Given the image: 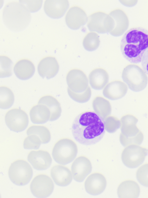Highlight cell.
I'll use <instances>...</instances> for the list:
<instances>
[{
  "instance_id": "1",
  "label": "cell",
  "mask_w": 148,
  "mask_h": 198,
  "mask_svg": "<svg viewBox=\"0 0 148 198\" xmlns=\"http://www.w3.org/2000/svg\"><path fill=\"white\" fill-rule=\"evenodd\" d=\"M103 121L94 112L84 111L77 115L72 126V132L79 143L88 145L99 141L105 133Z\"/></svg>"
},
{
  "instance_id": "2",
  "label": "cell",
  "mask_w": 148,
  "mask_h": 198,
  "mask_svg": "<svg viewBox=\"0 0 148 198\" xmlns=\"http://www.w3.org/2000/svg\"><path fill=\"white\" fill-rule=\"evenodd\" d=\"M120 49L123 55L129 62H140L143 55L148 49V30L139 26L130 29L121 39Z\"/></svg>"
},
{
  "instance_id": "3",
  "label": "cell",
  "mask_w": 148,
  "mask_h": 198,
  "mask_svg": "<svg viewBox=\"0 0 148 198\" xmlns=\"http://www.w3.org/2000/svg\"><path fill=\"white\" fill-rule=\"evenodd\" d=\"M31 19L30 11L20 2L10 1L3 8V21L7 27L13 31H18L25 28Z\"/></svg>"
},
{
  "instance_id": "4",
  "label": "cell",
  "mask_w": 148,
  "mask_h": 198,
  "mask_svg": "<svg viewBox=\"0 0 148 198\" xmlns=\"http://www.w3.org/2000/svg\"><path fill=\"white\" fill-rule=\"evenodd\" d=\"M137 118L131 114L125 115L121 117L120 121V142L124 146L132 144L140 145L143 139V135L137 126Z\"/></svg>"
},
{
  "instance_id": "5",
  "label": "cell",
  "mask_w": 148,
  "mask_h": 198,
  "mask_svg": "<svg viewBox=\"0 0 148 198\" xmlns=\"http://www.w3.org/2000/svg\"><path fill=\"white\" fill-rule=\"evenodd\" d=\"M121 77L129 88L135 92L144 89L148 82L147 73L143 68L135 63L126 65L122 70Z\"/></svg>"
},
{
  "instance_id": "6",
  "label": "cell",
  "mask_w": 148,
  "mask_h": 198,
  "mask_svg": "<svg viewBox=\"0 0 148 198\" xmlns=\"http://www.w3.org/2000/svg\"><path fill=\"white\" fill-rule=\"evenodd\" d=\"M77 152L75 142L69 138H64L55 143L52 150V155L56 162L65 165L72 162L76 157Z\"/></svg>"
},
{
  "instance_id": "7",
  "label": "cell",
  "mask_w": 148,
  "mask_h": 198,
  "mask_svg": "<svg viewBox=\"0 0 148 198\" xmlns=\"http://www.w3.org/2000/svg\"><path fill=\"white\" fill-rule=\"evenodd\" d=\"M33 173L30 165L23 159H18L13 162L8 170L10 180L15 184L19 186L24 185L29 183Z\"/></svg>"
},
{
  "instance_id": "8",
  "label": "cell",
  "mask_w": 148,
  "mask_h": 198,
  "mask_svg": "<svg viewBox=\"0 0 148 198\" xmlns=\"http://www.w3.org/2000/svg\"><path fill=\"white\" fill-rule=\"evenodd\" d=\"M114 21L108 14L101 11H97L88 17L87 26L91 32L100 33L110 32L114 28Z\"/></svg>"
},
{
  "instance_id": "9",
  "label": "cell",
  "mask_w": 148,
  "mask_h": 198,
  "mask_svg": "<svg viewBox=\"0 0 148 198\" xmlns=\"http://www.w3.org/2000/svg\"><path fill=\"white\" fill-rule=\"evenodd\" d=\"M147 154V149L138 145L132 144L123 150L121 158L124 164L130 168H135L144 161Z\"/></svg>"
},
{
  "instance_id": "10",
  "label": "cell",
  "mask_w": 148,
  "mask_h": 198,
  "mask_svg": "<svg viewBox=\"0 0 148 198\" xmlns=\"http://www.w3.org/2000/svg\"><path fill=\"white\" fill-rule=\"evenodd\" d=\"M5 121L10 130L16 132L24 130L29 122L26 113L19 108H14L8 110L5 116Z\"/></svg>"
},
{
  "instance_id": "11",
  "label": "cell",
  "mask_w": 148,
  "mask_h": 198,
  "mask_svg": "<svg viewBox=\"0 0 148 198\" xmlns=\"http://www.w3.org/2000/svg\"><path fill=\"white\" fill-rule=\"evenodd\" d=\"M54 184L51 178L47 175L41 174L33 179L30 184V189L32 194L38 198H45L52 192Z\"/></svg>"
},
{
  "instance_id": "12",
  "label": "cell",
  "mask_w": 148,
  "mask_h": 198,
  "mask_svg": "<svg viewBox=\"0 0 148 198\" xmlns=\"http://www.w3.org/2000/svg\"><path fill=\"white\" fill-rule=\"evenodd\" d=\"M68 87L76 93L84 91L88 86V79L84 72L77 68L70 70L66 76Z\"/></svg>"
},
{
  "instance_id": "13",
  "label": "cell",
  "mask_w": 148,
  "mask_h": 198,
  "mask_svg": "<svg viewBox=\"0 0 148 198\" xmlns=\"http://www.w3.org/2000/svg\"><path fill=\"white\" fill-rule=\"evenodd\" d=\"M66 24L70 28L77 30L84 25L88 20V17L84 10L77 6H71L65 16Z\"/></svg>"
},
{
  "instance_id": "14",
  "label": "cell",
  "mask_w": 148,
  "mask_h": 198,
  "mask_svg": "<svg viewBox=\"0 0 148 198\" xmlns=\"http://www.w3.org/2000/svg\"><path fill=\"white\" fill-rule=\"evenodd\" d=\"M92 166L90 160L84 155L77 157L73 162L71 171L73 179L81 182L91 172Z\"/></svg>"
},
{
  "instance_id": "15",
  "label": "cell",
  "mask_w": 148,
  "mask_h": 198,
  "mask_svg": "<svg viewBox=\"0 0 148 198\" xmlns=\"http://www.w3.org/2000/svg\"><path fill=\"white\" fill-rule=\"evenodd\" d=\"M107 181L105 176L101 173L95 172L88 176L84 183V187L86 192L94 195L101 194L105 190Z\"/></svg>"
},
{
  "instance_id": "16",
  "label": "cell",
  "mask_w": 148,
  "mask_h": 198,
  "mask_svg": "<svg viewBox=\"0 0 148 198\" xmlns=\"http://www.w3.org/2000/svg\"><path fill=\"white\" fill-rule=\"evenodd\" d=\"M109 14L112 18L114 21L113 29L109 33L116 37L123 34L128 29L129 21L125 12L120 8L114 9Z\"/></svg>"
},
{
  "instance_id": "17",
  "label": "cell",
  "mask_w": 148,
  "mask_h": 198,
  "mask_svg": "<svg viewBox=\"0 0 148 198\" xmlns=\"http://www.w3.org/2000/svg\"><path fill=\"white\" fill-rule=\"evenodd\" d=\"M27 158L33 167L38 170L47 169L52 162L49 153L43 150L31 151L28 153Z\"/></svg>"
},
{
  "instance_id": "18",
  "label": "cell",
  "mask_w": 148,
  "mask_h": 198,
  "mask_svg": "<svg viewBox=\"0 0 148 198\" xmlns=\"http://www.w3.org/2000/svg\"><path fill=\"white\" fill-rule=\"evenodd\" d=\"M59 66L56 58L52 56L43 58L39 62L37 70L39 75L48 79L54 77L58 73Z\"/></svg>"
},
{
  "instance_id": "19",
  "label": "cell",
  "mask_w": 148,
  "mask_h": 198,
  "mask_svg": "<svg viewBox=\"0 0 148 198\" xmlns=\"http://www.w3.org/2000/svg\"><path fill=\"white\" fill-rule=\"evenodd\" d=\"M128 86L124 82L118 80L108 83L102 91L103 95L111 100H116L123 97L127 93Z\"/></svg>"
},
{
  "instance_id": "20",
  "label": "cell",
  "mask_w": 148,
  "mask_h": 198,
  "mask_svg": "<svg viewBox=\"0 0 148 198\" xmlns=\"http://www.w3.org/2000/svg\"><path fill=\"white\" fill-rule=\"evenodd\" d=\"M69 6L67 0H46L44 4V10L49 17L58 18L62 17L68 9Z\"/></svg>"
},
{
  "instance_id": "21",
  "label": "cell",
  "mask_w": 148,
  "mask_h": 198,
  "mask_svg": "<svg viewBox=\"0 0 148 198\" xmlns=\"http://www.w3.org/2000/svg\"><path fill=\"white\" fill-rule=\"evenodd\" d=\"M51 175L54 182L60 186L69 185L73 179L72 172L69 169L60 165H54L51 169Z\"/></svg>"
},
{
  "instance_id": "22",
  "label": "cell",
  "mask_w": 148,
  "mask_h": 198,
  "mask_svg": "<svg viewBox=\"0 0 148 198\" xmlns=\"http://www.w3.org/2000/svg\"><path fill=\"white\" fill-rule=\"evenodd\" d=\"M109 75L107 71L101 68L92 70L88 75V81L91 87L96 90L103 88L108 83Z\"/></svg>"
},
{
  "instance_id": "23",
  "label": "cell",
  "mask_w": 148,
  "mask_h": 198,
  "mask_svg": "<svg viewBox=\"0 0 148 198\" xmlns=\"http://www.w3.org/2000/svg\"><path fill=\"white\" fill-rule=\"evenodd\" d=\"M13 70L15 75L18 78L26 80L34 75L35 67L34 64L30 60L23 59L16 62L14 65Z\"/></svg>"
},
{
  "instance_id": "24",
  "label": "cell",
  "mask_w": 148,
  "mask_h": 198,
  "mask_svg": "<svg viewBox=\"0 0 148 198\" xmlns=\"http://www.w3.org/2000/svg\"><path fill=\"white\" fill-rule=\"evenodd\" d=\"M140 192L139 185L135 181L130 180L123 181L119 185L117 194L119 198H136L138 197Z\"/></svg>"
},
{
  "instance_id": "25",
  "label": "cell",
  "mask_w": 148,
  "mask_h": 198,
  "mask_svg": "<svg viewBox=\"0 0 148 198\" xmlns=\"http://www.w3.org/2000/svg\"><path fill=\"white\" fill-rule=\"evenodd\" d=\"M92 106L94 112L103 121L111 113L112 106L110 102L101 96L97 95L94 98Z\"/></svg>"
},
{
  "instance_id": "26",
  "label": "cell",
  "mask_w": 148,
  "mask_h": 198,
  "mask_svg": "<svg viewBox=\"0 0 148 198\" xmlns=\"http://www.w3.org/2000/svg\"><path fill=\"white\" fill-rule=\"evenodd\" d=\"M29 114L31 121L35 123L46 122L49 119L51 115L49 108L44 105L40 104L33 106Z\"/></svg>"
},
{
  "instance_id": "27",
  "label": "cell",
  "mask_w": 148,
  "mask_h": 198,
  "mask_svg": "<svg viewBox=\"0 0 148 198\" xmlns=\"http://www.w3.org/2000/svg\"><path fill=\"white\" fill-rule=\"evenodd\" d=\"M38 103L44 105L49 108L51 113L50 121L55 120L60 116L62 112L60 104L58 100L53 96H44L40 99Z\"/></svg>"
},
{
  "instance_id": "28",
  "label": "cell",
  "mask_w": 148,
  "mask_h": 198,
  "mask_svg": "<svg viewBox=\"0 0 148 198\" xmlns=\"http://www.w3.org/2000/svg\"><path fill=\"white\" fill-rule=\"evenodd\" d=\"M27 134L28 135L34 134L40 139L41 142L46 143L51 139V134L48 129L43 126L34 125L30 126L27 130Z\"/></svg>"
},
{
  "instance_id": "29",
  "label": "cell",
  "mask_w": 148,
  "mask_h": 198,
  "mask_svg": "<svg viewBox=\"0 0 148 198\" xmlns=\"http://www.w3.org/2000/svg\"><path fill=\"white\" fill-rule=\"evenodd\" d=\"M14 95L12 90L5 86L0 87V107L2 109L9 108L13 104Z\"/></svg>"
},
{
  "instance_id": "30",
  "label": "cell",
  "mask_w": 148,
  "mask_h": 198,
  "mask_svg": "<svg viewBox=\"0 0 148 198\" xmlns=\"http://www.w3.org/2000/svg\"><path fill=\"white\" fill-rule=\"evenodd\" d=\"M100 43L99 35L96 32H88L84 38L82 44L84 49L89 51H92L97 49Z\"/></svg>"
},
{
  "instance_id": "31",
  "label": "cell",
  "mask_w": 148,
  "mask_h": 198,
  "mask_svg": "<svg viewBox=\"0 0 148 198\" xmlns=\"http://www.w3.org/2000/svg\"><path fill=\"white\" fill-rule=\"evenodd\" d=\"M68 93L73 100L79 103H84L88 101L90 98L92 92L90 87L88 86L84 91L81 93H76L71 90L67 88Z\"/></svg>"
},
{
  "instance_id": "32",
  "label": "cell",
  "mask_w": 148,
  "mask_h": 198,
  "mask_svg": "<svg viewBox=\"0 0 148 198\" xmlns=\"http://www.w3.org/2000/svg\"><path fill=\"white\" fill-rule=\"evenodd\" d=\"M105 130L110 133L115 132L119 128L120 121L116 117L109 115L103 120Z\"/></svg>"
},
{
  "instance_id": "33",
  "label": "cell",
  "mask_w": 148,
  "mask_h": 198,
  "mask_svg": "<svg viewBox=\"0 0 148 198\" xmlns=\"http://www.w3.org/2000/svg\"><path fill=\"white\" fill-rule=\"evenodd\" d=\"M12 61L10 59L5 55L0 56L1 77L10 76L12 74L11 67Z\"/></svg>"
},
{
  "instance_id": "34",
  "label": "cell",
  "mask_w": 148,
  "mask_h": 198,
  "mask_svg": "<svg viewBox=\"0 0 148 198\" xmlns=\"http://www.w3.org/2000/svg\"><path fill=\"white\" fill-rule=\"evenodd\" d=\"M41 141L39 137L34 134L28 135L24 139V148L26 149H37L39 148Z\"/></svg>"
},
{
  "instance_id": "35",
  "label": "cell",
  "mask_w": 148,
  "mask_h": 198,
  "mask_svg": "<svg viewBox=\"0 0 148 198\" xmlns=\"http://www.w3.org/2000/svg\"><path fill=\"white\" fill-rule=\"evenodd\" d=\"M136 177L142 185L148 187V163L140 166L136 172Z\"/></svg>"
},
{
  "instance_id": "36",
  "label": "cell",
  "mask_w": 148,
  "mask_h": 198,
  "mask_svg": "<svg viewBox=\"0 0 148 198\" xmlns=\"http://www.w3.org/2000/svg\"><path fill=\"white\" fill-rule=\"evenodd\" d=\"M19 2L23 4L28 10L31 12L38 11L41 8L42 0H19Z\"/></svg>"
},
{
  "instance_id": "37",
  "label": "cell",
  "mask_w": 148,
  "mask_h": 198,
  "mask_svg": "<svg viewBox=\"0 0 148 198\" xmlns=\"http://www.w3.org/2000/svg\"><path fill=\"white\" fill-rule=\"evenodd\" d=\"M142 68L148 75V49L144 52L141 59Z\"/></svg>"
},
{
  "instance_id": "38",
  "label": "cell",
  "mask_w": 148,
  "mask_h": 198,
  "mask_svg": "<svg viewBox=\"0 0 148 198\" xmlns=\"http://www.w3.org/2000/svg\"><path fill=\"white\" fill-rule=\"evenodd\" d=\"M120 2L124 5L128 7L135 6L137 3V0H120Z\"/></svg>"
}]
</instances>
